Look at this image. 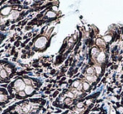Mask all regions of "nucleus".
<instances>
[{"mask_svg": "<svg viewBox=\"0 0 123 114\" xmlns=\"http://www.w3.org/2000/svg\"><path fill=\"white\" fill-rule=\"evenodd\" d=\"M6 37H7L6 34H4V33H3V32H0V44L4 42V40L6 39Z\"/></svg>", "mask_w": 123, "mask_h": 114, "instance_id": "nucleus-10", "label": "nucleus"}, {"mask_svg": "<svg viewBox=\"0 0 123 114\" xmlns=\"http://www.w3.org/2000/svg\"><path fill=\"white\" fill-rule=\"evenodd\" d=\"M16 71L17 67L14 64L5 60H0V85L9 83Z\"/></svg>", "mask_w": 123, "mask_h": 114, "instance_id": "nucleus-6", "label": "nucleus"}, {"mask_svg": "<svg viewBox=\"0 0 123 114\" xmlns=\"http://www.w3.org/2000/svg\"><path fill=\"white\" fill-rule=\"evenodd\" d=\"M12 100L8 90L4 87H0V107H4Z\"/></svg>", "mask_w": 123, "mask_h": 114, "instance_id": "nucleus-9", "label": "nucleus"}, {"mask_svg": "<svg viewBox=\"0 0 123 114\" xmlns=\"http://www.w3.org/2000/svg\"><path fill=\"white\" fill-rule=\"evenodd\" d=\"M31 9L21 4H6L0 9V30L22 19Z\"/></svg>", "mask_w": 123, "mask_h": 114, "instance_id": "nucleus-4", "label": "nucleus"}, {"mask_svg": "<svg viewBox=\"0 0 123 114\" xmlns=\"http://www.w3.org/2000/svg\"><path fill=\"white\" fill-rule=\"evenodd\" d=\"M42 80L30 76H20L14 79L8 86V92L12 99L25 100L36 95L42 86Z\"/></svg>", "mask_w": 123, "mask_h": 114, "instance_id": "nucleus-2", "label": "nucleus"}, {"mask_svg": "<svg viewBox=\"0 0 123 114\" xmlns=\"http://www.w3.org/2000/svg\"><path fill=\"white\" fill-rule=\"evenodd\" d=\"M5 1H0V7H1V6H3V4H5Z\"/></svg>", "mask_w": 123, "mask_h": 114, "instance_id": "nucleus-11", "label": "nucleus"}, {"mask_svg": "<svg viewBox=\"0 0 123 114\" xmlns=\"http://www.w3.org/2000/svg\"><path fill=\"white\" fill-rule=\"evenodd\" d=\"M96 96H97V94L92 95L90 97L83 99L82 101L78 102L77 104L73 106L68 110L62 114H87L88 111L93 106V103H94V101L95 99Z\"/></svg>", "mask_w": 123, "mask_h": 114, "instance_id": "nucleus-7", "label": "nucleus"}, {"mask_svg": "<svg viewBox=\"0 0 123 114\" xmlns=\"http://www.w3.org/2000/svg\"><path fill=\"white\" fill-rule=\"evenodd\" d=\"M60 12H58V10H55L54 7H52L51 9H48L47 11H45L44 13H41V14L36 17V19H35L34 20H32L31 22L29 23V25H41L42 24L48 22V21L53 20L54 19H56L59 15Z\"/></svg>", "mask_w": 123, "mask_h": 114, "instance_id": "nucleus-8", "label": "nucleus"}, {"mask_svg": "<svg viewBox=\"0 0 123 114\" xmlns=\"http://www.w3.org/2000/svg\"><path fill=\"white\" fill-rule=\"evenodd\" d=\"M90 90V85L83 79H76L68 88L62 92L53 102V106L62 109L70 108L80 102Z\"/></svg>", "mask_w": 123, "mask_h": 114, "instance_id": "nucleus-1", "label": "nucleus"}, {"mask_svg": "<svg viewBox=\"0 0 123 114\" xmlns=\"http://www.w3.org/2000/svg\"><path fill=\"white\" fill-rule=\"evenodd\" d=\"M47 101L43 98H28L9 107L2 114H40L47 108Z\"/></svg>", "mask_w": 123, "mask_h": 114, "instance_id": "nucleus-3", "label": "nucleus"}, {"mask_svg": "<svg viewBox=\"0 0 123 114\" xmlns=\"http://www.w3.org/2000/svg\"><path fill=\"white\" fill-rule=\"evenodd\" d=\"M52 29L46 31H43L36 38L31 41V44L27 46L26 49H30L34 52H44L50 45V42H51V33Z\"/></svg>", "mask_w": 123, "mask_h": 114, "instance_id": "nucleus-5", "label": "nucleus"}]
</instances>
